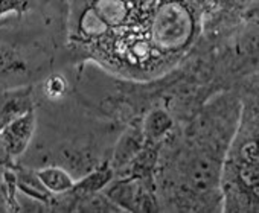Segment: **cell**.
<instances>
[{
	"instance_id": "6da1fadb",
	"label": "cell",
	"mask_w": 259,
	"mask_h": 213,
	"mask_svg": "<svg viewBox=\"0 0 259 213\" xmlns=\"http://www.w3.org/2000/svg\"><path fill=\"white\" fill-rule=\"evenodd\" d=\"M37 131V113L35 110L14 119L0 130V142L4 143L7 152L14 158H20L29 149Z\"/></svg>"
},
{
	"instance_id": "7a4b0ae2",
	"label": "cell",
	"mask_w": 259,
	"mask_h": 213,
	"mask_svg": "<svg viewBox=\"0 0 259 213\" xmlns=\"http://www.w3.org/2000/svg\"><path fill=\"white\" fill-rule=\"evenodd\" d=\"M32 110H35L32 85L0 90V130Z\"/></svg>"
},
{
	"instance_id": "3957f363",
	"label": "cell",
	"mask_w": 259,
	"mask_h": 213,
	"mask_svg": "<svg viewBox=\"0 0 259 213\" xmlns=\"http://www.w3.org/2000/svg\"><path fill=\"white\" fill-rule=\"evenodd\" d=\"M144 145H145V137L142 134L141 121H139V124L128 125L123 130V133L117 137V140L113 146L111 155L108 158V162L114 171V175L119 171H122L139 154V151L144 148Z\"/></svg>"
},
{
	"instance_id": "277c9868",
	"label": "cell",
	"mask_w": 259,
	"mask_h": 213,
	"mask_svg": "<svg viewBox=\"0 0 259 213\" xmlns=\"http://www.w3.org/2000/svg\"><path fill=\"white\" fill-rule=\"evenodd\" d=\"M141 128L147 143H162L176 128V119L169 110L157 107L141 119Z\"/></svg>"
},
{
	"instance_id": "5b68a950",
	"label": "cell",
	"mask_w": 259,
	"mask_h": 213,
	"mask_svg": "<svg viewBox=\"0 0 259 213\" xmlns=\"http://www.w3.org/2000/svg\"><path fill=\"white\" fill-rule=\"evenodd\" d=\"M113 178H114V171H113L108 158H105L95 169H92L90 172H87L85 175L78 178L75 181L73 187L69 192L75 196V201H76V198H81V196L104 190L105 186Z\"/></svg>"
},
{
	"instance_id": "8992f818",
	"label": "cell",
	"mask_w": 259,
	"mask_h": 213,
	"mask_svg": "<svg viewBox=\"0 0 259 213\" xmlns=\"http://www.w3.org/2000/svg\"><path fill=\"white\" fill-rule=\"evenodd\" d=\"M16 177H17V190L31 199L40 201L49 207L51 211V204L55 195H52L40 181V178L35 174V169H26L23 166L16 168Z\"/></svg>"
},
{
	"instance_id": "52a82bcc",
	"label": "cell",
	"mask_w": 259,
	"mask_h": 213,
	"mask_svg": "<svg viewBox=\"0 0 259 213\" xmlns=\"http://www.w3.org/2000/svg\"><path fill=\"white\" fill-rule=\"evenodd\" d=\"M37 177L43 183V186L52 193V195H63L69 192L76 178L61 165H48L35 169Z\"/></svg>"
},
{
	"instance_id": "ba28073f",
	"label": "cell",
	"mask_w": 259,
	"mask_h": 213,
	"mask_svg": "<svg viewBox=\"0 0 259 213\" xmlns=\"http://www.w3.org/2000/svg\"><path fill=\"white\" fill-rule=\"evenodd\" d=\"M29 72L28 63L10 44L0 43V79H13L16 76H23Z\"/></svg>"
},
{
	"instance_id": "9c48e42d",
	"label": "cell",
	"mask_w": 259,
	"mask_h": 213,
	"mask_svg": "<svg viewBox=\"0 0 259 213\" xmlns=\"http://www.w3.org/2000/svg\"><path fill=\"white\" fill-rule=\"evenodd\" d=\"M72 211H85V213H120L123 211L114 201L110 199L107 193L95 192L81 198H76Z\"/></svg>"
},
{
	"instance_id": "30bf717a",
	"label": "cell",
	"mask_w": 259,
	"mask_h": 213,
	"mask_svg": "<svg viewBox=\"0 0 259 213\" xmlns=\"http://www.w3.org/2000/svg\"><path fill=\"white\" fill-rule=\"evenodd\" d=\"M43 94L51 102L63 100L69 93V81L61 73H51L41 82Z\"/></svg>"
},
{
	"instance_id": "8fae6325",
	"label": "cell",
	"mask_w": 259,
	"mask_h": 213,
	"mask_svg": "<svg viewBox=\"0 0 259 213\" xmlns=\"http://www.w3.org/2000/svg\"><path fill=\"white\" fill-rule=\"evenodd\" d=\"M37 5L35 0H0V22L8 17H25Z\"/></svg>"
},
{
	"instance_id": "7c38bea8",
	"label": "cell",
	"mask_w": 259,
	"mask_h": 213,
	"mask_svg": "<svg viewBox=\"0 0 259 213\" xmlns=\"http://www.w3.org/2000/svg\"><path fill=\"white\" fill-rule=\"evenodd\" d=\"M16 168H17L16 160L7 152L4 143L0 142V171L2 169H16Z\"/></svg>"
},
{
	"instance_id": "4fadbf2b",
	"label": "cell",
	"mask_w": 259,
	"mask_h": 213,
	"mask_svg": "<svg viewBox=\"0 0 259 213\" xmlns=\"http://www.w3.org/2000/svg\"><path fill=\"white\" fill-rule=\"evenodd\" d=\"M37 2V5L38 7H49V5H52V4H55V2H58V0H35Z\"/></svg>"
}]
</instances>
